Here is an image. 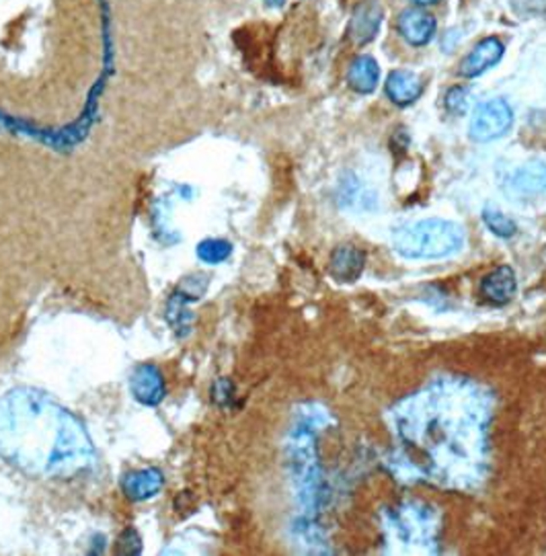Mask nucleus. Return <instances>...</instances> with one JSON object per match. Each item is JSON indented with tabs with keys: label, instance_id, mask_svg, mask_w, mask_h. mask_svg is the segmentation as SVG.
Returning a JSON list of instances; mask_svg holds the SVG:
<instances>
[{
	"label": "nucleus",
	"instance_id": "obj_4",
	"mask_svg": "<svg viewBox=\"0 0 546 556\" xmlns=\"http://www.w3.org/2000/svg\"><path fill=\"white\" fill-rule=\"evenodd\" d=\"M514 126V109L504 99H489L477 105L470 117V140L487 144L504 138Z\"/></svg>",
	"mask_w": 546,
	"mask_h": 556
},
{
	"label": "nucleus",
	"instance_id": "obj_17",
	"mask_svg": "<svg viewBox=\"0 0 546 556\" xmlns=\"http://www.w3.org/2000/svg\"><path fill=\"white\" fill-rule=\"evenodd\" d=\"M483 220L487 224V229H489L499 238H512L514 234L518 232V226H515L512 218L499 210H485Z\"/></svg>",
	"mask_w": 546,
	"mask_h": 556
},
{
	"label": "nucleus",
	"instance_id": "obj_14",
	"mask_svg": "<svg viewBox=\"0 0 546 556\" xmlns=\"http://www.w3.org/2000/svg\"><path fill=\"white\" fill-rule=\"evenodd\" d=\"M162 482H165V479H162V474L157 468H142V471L125 474V479L122 480V489L128 499L146 501L152 499L154 495H159Z\"/></svg>",
	"mask_w": 546,
	"mask_h": 556
},
{
	"label": "nucleus",
	"instance_id": "obj_2",
	"mask_svg": "<svg viewBox=\"0 0 546 556\" xmlns=\"http://www.w3.org/2000/svg\"><path fill=\"white\" fill-rule=\"evenodd\" d=\"M0 452L35 474H75L91 464L83 426L38 392L17 390L0 402Z\"/></svg>",
	"mask_w": 546,
	"mask_h": 556
},
{
	"label": "nucleus",
	"instance_id": "obj_12",
	"mask_svg": "<svg viewBox=\"0 0 546 556\" xmlns=\"http://www.w3.org/2000/svg\"><path fill=\"white\" fill-rule=\"evenodd\" d=\"M515 291H518V282H515V274L509 265H501L487 274L481 282V294L487 302L504 306L512 302Z\"/></svg>",
	"mask_w": 546,
	"mask_h": 556
},
{
	"label": "nucleus",
	"instance_id": "obj_5",
	"mask_svg": "<svg viewBox=\"0 0 546 556\" xmlns=\"http://www.w3.org/2000/svg\"><path fill=\"white\" fill-rule=\"evenodd\" d=\"M395 530L398 540L405 544L430 546L438 536V525L430 507L422 505H405L395 517Z\"/></svg>",
	"mask_w": 546,
	"mask_h": 556
},
{
	"label": "nucleus",
	"instance_id": "obj_6",
	"mask_svg": "<svg viewBox=\"0 0 546 556\" xmlns=\"http://www.w3.org/2000/svg\"><path fill=\"white\" fill-rule=\"evenodd\" d=\"M507 197L515 202H528L541 197L546 192V163L544 160H528L514 171L504 185Z\"/></svg>",
	"mask_w": 546,
	"mask_h": 556
},
{
	"label": "nucleus",
	"instance_id": "obj_1",
	"mask_svg": "<svg viewBox=\"0 0 546 556\" xmlns=\"http://www.w3.org/2000/svg\"><path fill=\"white\" fill-rule=\"evenodd\" d=\"M393 419L405 464L422 479L459 491L483 479L491 411L475 386L433 384L396 405Z\"/></svg>",
	"mask_w": 546,
	"mask_h": 556
},
{
	"label": "nucleus",
	"instance_id": "obj_22",
	"mask_svg": "<svg viewBox=\"0 0 546 556\" xmlns=\"http://www.w3.org/2000/svg\"><path fill=\"white\" fill-rule=\"evenodd\" d=\"M265 3H268L269 6H284L286 0H265Z\"/></svg>",
	"mask_w": 546,
	"mask_h": 556
},
{
	"label": "nucleus",
	"instance_id": "obj_11",
	"mask_svg": "<svg viewBox=\"0 0 546 556\" xmlns=\"http://www.w3.org/2000/svg\"><path fill=\"white\" fill-rule=\"evenodd\" d=\"M385 91H387V97L393 101L395 105L407 107L422 97L423 80L417 75V72L398 68V70L390 72V75L387 76Z\"/></svg>",
	"mask_w": 546,
	"mask_h": 556
},
{
	"label": "nucleus",
	"instance_id": "obj_13",
	"mask_svg": "<svg viewBox=\"0 0 546 556\" xmlns=\"http://www.w3.org/2000/svg\"><path fill=\"white\" fill-rule=\"evenodd\" d=\"M366 267V255L353 245L337 247L331 255V275L339 283H353Z\"/></svg>",
	"mask_w": 546,
	"mask_h": 556
},
{
	"label": "nucleus",
	"instance_id": "obj_3",
	"mask_svg": "<svg viewBox=\"0 0 546 556\" xmlns=\"http://www.w3.org/2000/svg\"><path fill=\"white\" fill-rule=\"evenodd\" d=\"M464 229L452 220L425 218L415 224L403 226L393 237V245L405 259H444L452 257L464 247Z\"/></svg>",
	"mask_w": 546,
	"mask_h": 556
},
{
	"label": "nucleus",
	"instance_id": "obj_21",
	"mask_svg": "<svg viewBox=\"0 0 546 556\" xmlns=\"http://www.w3.org/2000/svg\"><path fill=\"white\" fill-rule=\"evenodd\" d=\"M417 6H432V4H438L440 0H413Z\"/></svg>",
	"mask_w": 546,
	"mask_h": 556
},
{
	"label": "nucleus",
	"instance_id": "obj_15",
	"mask_svg": "<svg viewBox=\"0 0 546 556\" xmlns=\"http://www.w3.org/2000/svg\"><path fill=\"white\" fill-rule=\"evenodd\" d=\"M348 85L359 94H370L380 85V66L370 54L353 58L348 68Z\"/></svg>",
	"mask_w": 546,
	"mask_h": 556
},
{
	"label": "nucleus",
	"instance_id": "obj_10",
	"mask_svg": "<svg viewBox=\"0 0 546 556\" xmlns=\"http://www.w3.org/2000/svg\"><path fill=\"white\" fill-rule=\"evenodd\" d=\"M130 390L138 402L146 407H157L165 399V378L152 363H142L132 372Z\"/></svg>",
	"mask_w": 546,
	"mask_h": 556
},
{
	"label": "nucleus",
	"instance_id": "obj_8",
	"mask_svg": "<svg viewBox=\"0 0 546 556\" xmlns=\"http://www.w3.org/2000/svg\"><path fill=\"white\" fill-rule=\"evenodd\" d=\"M396 29L409 46L422 48L433 40L435 31H438V21L422 6H411V9H405L398 14Z\"/></svg>",
	"mask_w": 546,
	"mask_h": 556
},
{
	"label": "nucleus",
	"instance_id": "obj_19",
	"mask_svg": "<svg viewBox=\"0 0 546 556\" xmlns=\"http://www.w3.org/2000/svg\"><path fill=\"white\" fill-rule=\"evenodd\" d=\"M140 551H142V540L136 530L128 528L117 538V554H140Z\"/></svg>",
	"mask_w": 546,
	"mask_h": 556
},
{
	"label": "nucleus",
	"instance_id": "obj_16",
	"mask_svg": "<svg viewBox=\"0 0 546 556\" xmlns=\"http://www.w3.org/2000/svg\"><path fill=\"white\" fill-rule=\"evenodd\" d=\"M232 255V245L220 238H205L197 245V257L208 265H220Z\"/></svg>",
	"mask_w": 546,
	"mask_h": 556
},
{
	"label": "nucleus",
	"instance_id": "obj_20",
	"mask_svg": "<svg viewBox=\"0 0 546 556\" xmlns=\"http://www.w3.org/2000/svg\"><path fill=\"white\" fill-rule=\"evenodd\" d=\"M210 394H212V400L216 402V405L226 407L234 397V386H232L231 380L220 378V380H216V382H214Z\"/></svg>",
	"mask_w": 546,
	"mask_h": 556
},
{
	"label": "nucleus",
	"instance_id": "obj_18",
	"mask_svg": "<svg viewBox=\"0 0 546 556\" xmlns=\"http://www.w3.org/2000/svg\"><path fill=\"white\" fill-rule=\"evenodd\" d=\"M469 89L467 86H454V89H450L446 94V107L448 112H452L454 115H462L467 113L469 109Z\"/></svg>",
	"mask_w": 546,
	"mask_h": 556
},
{
	"label": "nucleus",
	"instance_id": "obj_7",
	"mask_svg": "<svg viewBox=\"0 0 546 556\" xmlns=\"http://www.w3.org/2000/svg\"><path fill=\"white\" fill-rule=\"evenodd\" d=\"M382 21H385V6H382L378 0H359V3L353 6L350 19V40L356 43V46H366V43L374 41L382 27Z\"/></svg>",
	"mask_w": 546,
	"mask_h": 556
},
{
	"label": "nucleus",
	"instance_id": "obj_9",
	"mask_svg": "<svg viewBox=\"0 0 546 556\" xmlns=\"http://www.w3.org/2000/svg\"><path fill=\"white\" fill-rule=\"evenodd\" d=\"M505 54V46L499 38H485L475 48L470 49L469 56L460 62L459 75L464 78H477L489 72L491 68L501 62V58Z\"/></svg>",
	"mask_w": 546,
	"mask_h": 556
}]
</instances>
